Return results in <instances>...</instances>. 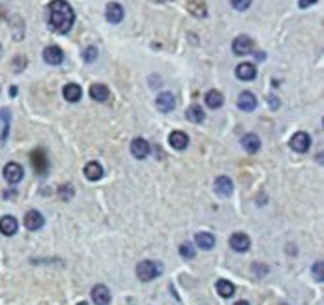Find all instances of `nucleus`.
<instances>
[{
    "label": "nucleus",
    "instance_id": "f257e3e1",
    "mask_svg": "<svg viewBox=\"0 0 324 305\" xmlns=\"http://www.w3.org/2000/svg\"><path fill=\"white\" fill-rule=\"evenodd\" d=\"M49 28L56 34H68L75 23V11L66 0H53L49 4Z\"/></svg>",
    "mask_w": 324,
    "mask_h": 305
},
{
    "label": "nucleus",
    "instance_id": "f03ea898",
    "mask_svg": "<svg viewBox=\"0 0 324 305\" xmlns=\"http://www.w3.org/2000/svg\"><path fill=\"white\" fill-rule=\"evenodd\" d=\"M163 272V266H161L160 262H154V260H143L137 264V277L144 283H148V281H154L158 275H161Z\"/></svg>",
    "mask_w": 324,
    "mask_h": 305
},
{
    "label": "nucleus",
    "instance_id": "7ed1b4c3",
    "mask_svg": "<svg viewBox=\"0 0 324 305\" xmlns=\"http://www.w3.org/2000/svg\"><path fill=\"white\" fill-rule=\"evenodd\" d=\"M309 146H311V137H309L306 131H298V133H294V135H292L291 148L294 150V152H298V154L308 152Z\"/></svg>",
    "mask_w": 324,
    "mask_h": 305
},
{
    "label": "nucleus",
    "instance_id": "20e7f679",
    "mask_svg": "<svg viewBox=\"0 0 324 305\" xmlns=\"http://www.w3.org/2000/svg\"><path fill=\"white\" fill-rule=\"evenodd\" d=\"M30 158H32V165H34V169H36V172H38L39 176L47 175V170H49V159H47L44 150H41V148H39V150H34Z\"/></svg>",
    "mask_w": 324,
    "mask_h": 305
},
{
    "label": "nucleus",
    "instance_id": "39448f33",
    "mask_svg": "<svg viewBox=\"0 0 324 305\" xmlns=\"http://www.w3.org/2000/svg\"><path fill=\"white\" fill-rule=\"evenodd\" d=\"M232 51L234 55L238 56H246L249 53H253V39L249 36H238L234 41H232Z\"/></svg>",
    "mask_w": 324,
    "mask_h": 305
},
{
    "label": "nucleus",
    "instance_id": "423d86ee",
    "mask_svg": "<svg viewBox=\"0 0 324 305\" xmlns=\"http://www.w3.org/2000/svg\"><path fill=\"white\" fill-rule=\"evenodd\" d=\"M23 175H25V170H23V167L19 163H8L4 167V178L10 184H19V182L23 180Z\"/></svg>",
    "mask_w": 324,
    "mask_h": 305
},
{
    "label": "nucleus",
    "instance_id": "0eeeda50",
    "mask_svg": "<svg viewBox=\"0 0 324 305\" xmlns=\"http://www.w3.org/2000/svg\"><path fill=\"white\" fill-rule=\"evenodd\" d=\"M23 223H25V227H27L28 230H39L41 227H44L45 219L38 210H30V212H27V215H25V219H23Z\"/></svg>",
    "mask_w": 324,
    "mask_h": 305
},
{
    "label": "nucleus",
    "instance_id": "6e6552de",
    "mask_svg": "<svg viewBox=\"0 0 324 305\" xmlns=\"http://www.w3.org/2000/svg\"><path fill=\"white\" fill-rule=\"evenodd\" d=\"M229 244H231L232 249L238 251V253H244V251H247L249 247H251V240H249V236L244 234V232H234V234L231 236Z\"/></svg>",
    "mask_w": 324,
    "mask_h": 305
},
{
    "label": "nucleus",
    "instance_id": "1a4fd4ad",
    "mask_svg": "<svg viewBox=\"0 0 324 305\" xmlns=\"http://www.w3.org/2000/svg\"><path fill=\"white\" fill-rule=\"evenodd\" d=\"M44 60L51 66H58V64H62V60H64V53H62L60 47L49 45V47H45V51H44Z\"/></svg>",
    "mask_w": 324,
    "mask_h": 305
},
{
    "label": "nucleus",
    "instance_id": "9d476101",
    "mask_svg": "<svg viewBox=\"0 0 324 305\" xmlns=\"http://www.w3.org/2000/svg\"><path fill=\"white\" fill-rule=\"evenodd\" d=\"M105 19H107L109 23H113V25L120 23L122 19H124V8H122L118 2H111V4H107V8H105Z\"/></svg>",
    "mask_w": 324,
    "mask_h": 305
},
{
    "label": "nucleus",
    "instance_id": "9b49d317",
    "mask_svg": "<svg viewBox=\"0 0 324 305\" xmlns=\"http://www.w3.org/2000/svg\"><path fill=\"white\" fill-rule=\"evenodd\" d=\"M132 154H133V158H137V159H146L148 158V154H150V144L144 139H133L132 141Z\"/></svg>",
    "mask_w": 324,
    "mask_h": 305
},
{
    "label": "nucleus",
    "instance_id": "f8f14e48",
    "mask_svg": "<svg viewBox=\"0 0 324 305\" xmlns=\"http://www.w3.org/2000/svg\"><path fill=\"white\" fill-rule=\"evenodd\" d=\"M236 77L240 81H253L257 77V68L251 62H242L236 66Z\"/></svg>",
    "mask_w": 324,
    "mask_h": 305
},
{
    "label": "nucleus",
    "instance_id": "ddd939ff",
    "mask_svg": "<svg viewBox=\"0 0 324 305\" xmlns=\"http://www.w3.org/2000/svg\"><path fill=\"white\" fill-rule=\"evenodd\" d=\"M92 300L96 305H109L111 301V292L105 285H96L92 289Z\"/></svg>",
    "mask_w": 324,
    "mask_h": 305
},
{
    "label": "nucleus",
    "instance_id": "4468645a",
    "mask_svg": "<svg viewBox=\"0 0 324 305\" xmlns=\"http://www.w3.org/2000/svg\"><path fill=\"white\" fill-rule=\"evenodd\" d=\"M238 107L240 111H246V113H251V111L257 109V98L255 94L251 92H242L238 96Z\"/></svg>",
    "mask_w": 324,
    "mask_h": 305
},
{
    "label": "nucleus",
    "instance_id": "2eb2a0df",
    "mask_svg": "<svg viewBox=\"0 0 324 305\" xmlns=\"http://www.w3.org/2000/svg\"><path fill=\"white\" fill-rule=\"evenodd\" d=\"M156 105H158V109L161 111V113H170V111L175 109L176 105V99L175 96L170 92H163L158 96V99H156Z\"/></svg>",
    "mask_w": 324,
    "mask_h": 305
},
{
    "label": "nucleus",
    "instance_id": "dca6fc26",
    "mask_svg": "<svg viewBox=\"0 0 324 305\" xmlns=\"http://www.w3.org/2000/svg\"><path fill=\"white\" fill-rule=\"evenodd\" d=\"M214 187H215V193L221 197H231L232 195V182L231 178H227V176H220V178H215L214 182Z\"/></svg>",
    "mask_w": 324,
    "mask_h": 305
},
{
    "label": "nucleus",
    "instance_id": "f3484780",
    "mask_svg": "<svg viewBox=\"0 0 324 305\" xmlns=\"http://www.w3.org/2000/svg\"><path fill=\"white\" fill-rule=\"evenodd\" d=\"M169 144L175 150H184V148H187V144H189V137L184 133V131H172L169 135Z\"/></svg>",
    "mask_w": 324,
    "mask_h": 305
},
{
    "label": "nucleus",
    "instance_id": "a211bd4d",
    "mask_svg": "<svg viewBox=\"0 0 324 305\" xmlns=\"http://www.w3.org/2000/svg\"><path fill=\"white\" fill-rule=\"evenodd\" d=\"M17 229H19V225H17V219L13 215H4L0 219V232L4 236H13Z\"/></svg>",
    "mask_w": 324,
    "mask_h": 305
},
{
    "label": "nucleus",
    "instance_id": "6ab92c4d",
    "mask_svg": "<svg viewBox=\"0 0 324 305\" xmlns=\"http://www.w3.org/2000/svg\"><path fill=\"white\" fill-rule=\"evenodd\" d=\"M62 94H64L66 101H70V103H77L79 99H81V96H82V88L79 86V84H75V82H70V84L64 86Z\"/></svg>",
    "mask_w": 324,
    "mask_h": 305
},
{
    "label": "nucleus",
    "instance_id": "aec40b11",
    "mask_svg": "<svg viewBox=\"0 0 324 305\" xmlns=\"http://www.w3.org/2000/svg\"><path fill=\"white\" fill-rule=\"evenodd\" d=\"M242 146L247 154H255L261 148V139L255 133H247V135L242 137Z\"/></svg>",
    "mask_w": 324,
    "mask_h": 305
},
{
    "label": "nucleus",
    "instance_id": "412c9836",
    "mask_svg": "<svg viewBox=\"0 0 324 305\" xmlns=\"http://www.w3.org/2000/svg\"><path fill=\"white\" fill-rule=\"evenodd\" d=\"M109 96H111L109 88L105 86V84H101V82H96V84L90 86V98L96 99V101H107Z\"/></svg>",
    "mask_w": 324,
    "mask_h": 305
},
{
    "label": "nucleus",
    "instance_id": "4be33fe9",
    "mask_svg": "<svg viewBox=\"0 0 324 305\" xmlns=\"http://www.w3.org/2000/svg\"><path fill=\"white\" fill-rule=\"evenodd\" d=\"M195 244H197V247H201V249L208 251L215 245V238L214 234H210V232H197V234H195Z\"/></svg>",
    "mask_w": 324,
    "mask_h": 305
},
{
    "label": "nucleus",
    "instance_id": "5701e85b",
    "mask_svg": "<svg viewBox=\"0 0 324 305\" xmlns=\"http://www.w3.org/2000/svg\"><path fill=\"white\" fill-rule=\"evenodd\" d=\"M84 176L92 182L99 180V178L103 176V167H101L98 161H90V163H87V167H84Z\"/></svg>",
    "mask_w": 324,
    "mask_h": 305
},
{
    "label": "nucleus",
    "instance_id": "b1692460",
    "mask_svg": "<svg viewBox=\"0 0 324 305\" xmlns=\"http://www.w3.org/2000/svg\"><path fill=\"white\" fill-rule=\"evenodd\" d=\"M204 101H206V105H208L210 109H220L225 99H223V94L221 92L210 90V92H206V96H204Z\"/></svg>",
    "mask_w": 324,
    "mask_h": 305
},
{
    "label": "nucleus",
    "instance_id": "393cba45",
    "mask_svg": "<svg viewBox=\"0 0 324 305\" xmlns=\"http://www.w3.org/2000/svg\"><path fill=\"white\" fill-rule=\"evenodd\" d=\"M215 290H218V294L221 298H232L234 294V285L231 281H227V279H220L218 283H215Z\"/></svg>",
    "mask_w": 324,
    "mask_h": 305
},
{
    "label": "nucleus",
    "instance_id": "a878e982",
    "mask_svg": "<svg viewBox=\"0 0 324 305\" xmlns=\"http://www.w3.org/2000/svg\"><path fill=\"white\" fill-rule=\"evenodd\" d=\"M186 118L193 124H201L204 120V111L203 107H199V105H191V107H187L186 111Z\"/></svg>",
    "mask_w": 324,
    "mask_h": 305
},
{
    "label": "nucleus",
    "instance_id": "bb28decb",
    "mask_svg": "<svg viewBox=\"0 0 324 305\" xmlns=\"http://www.w3.org/2000/svg\"><path fill=\"white\" fill-rule=\"evenodd\" d=\"M0 122H2V137H0V142H4L8 133H10V111H6V109L0 111Z\"/></svg>",
    "mask_w": 324,
    "mask_h": 305
},
{
    "label": "nucleus",
    "instance_id": "cd10ccee",
    "mask_svg": "<svg viewBox=\"0 0 324 305\" xmlns=\"http://www.w3.org/2000/svg\"><path fill=\"white\" fill-rule=\"evenodd\" d=\"M187 10L191 11V13H195L197 17L206 15V8H204V4L203 2H197V0H189V2H187Z\"/></svg>",
    "mask_w": 324,
    "mask_h": 305
},
{
    "label": "nucleus",
    "instance_id": "c85d7f7f",
    "mask_svg": "<svg viewBox=\"0 0 324 305\" xmlns=\"http://www.w3.org/2000/svg\"><path fill=\"white\" fill-rule=\"evenodd\" d=\"M180 255L184 256V258H193V256H195V247H193V244H189V242L182 244L180 245Z\"/></svg>",
    "mask_w": 324,
    "mask_h": 305
},
{
    "label": "nucleus",
    "instance_id": "c756f323",
    "mask_svg": "<svg viewBox=\"0 0 324 305\" xmlns=\"http://www.w3.org/2000/svg\"><path fill=\"white\" fill-rule=\"evenodd\" d=\"M82 58H84V62H94L96 58H98V49L96 47H87V49L82 51Z\"/></svg>",
    "mask_w": 324,
    "mask_h": 305
},
{
    "label": "nucleus",
    "instance_id": "7c9ffc66",
    "mask_svg": "<svg viewBox=\"0 0 324 305\" xmlns=\"http://www.w3.org/2000/svg\"><path fill=\"white\" fill-rule=\"evenodd\" d=\"M324 266H322V262H315L313 264V277H315V281L317 283H322V279H324Z\"/></svg>",
    "mask_w": 324,
    "mask_h": 305
},
{
    "label": "nucleus",
    "instance_id": "2f4dec72",
    "mask_svg": "<svg viewBox=\"0 0 324 305\" xmlns=\"http://www.w3.org/2000/svg\"><path fill=\"white\" fill-rule=\"evenodd\" d=\"M231 4H232V8H234V10L244 11V10H247V8L251 6V0H231Z\"/></svg>",
    "mask_w": 324,
    "mask_h": 305
},
{
    "label": "nucleus",
    "instance_id": "473e14b6",
    "mask_svg": "<svg viewBox=\"0 0 324 305\" xmlns=\"http://www.w3.org/2000/svg\"><path fill=\"white\" fill-rule=\"evenodd\" d=\"M60 197L66 201V199H72L73 197V189H72V185H62L60 187Z\"/></svg>",
    "mask_w": 324,
    "mask_h": 305
},
{
    "label": "nucleus",
    "instance_id": "72a5a7b5",
    "mask_svg": "<svg viewBox=\"0 0 324 305\" xmlns=\"http://www.w3.org/2000/svg\"><path fill=\"white\" fill-rule=\"evenodd\" d=\"M317 4V0H298V6L302 8V10H306V8H309V6Z\"/></svg>",
    "mask_w": 324,
    "mask_h": 305
},
{
    "label": "nucleus",
    "instance_id": "f704fd0d",
    "mask_svg": "<svg viewBox=\"0 0 324 305\" xmlns=\"http://www.w3.org/2000/svg\"><path fill=\"white\" fill-rule=\"evenodd\" d=\"M268 99H270V107H272V109H277V107H279V99H275L274 96H268Z\"/></svg>",
    "mask_w": 324,
    "mask_h": 305
},
{
    "label": "nucleus",
    "instance_id": "c9c22d12",
    "mask_svg": "<svg viewBox=\"0 0 324 305\" xmlns=\"http://www.w3.org/2000/svg\"><path fill=\"white\" fill-rule=\"evenodd\" d=\"M234 305H249V303H247V301H236Z\"/></svg>",
    "mask_w": 324,
    "mask_h": 305
},
{
    "label": "nucleus",
    "instance_id": "e433bc0d",
    "mask_svg": "<svg viewBox=\"0 0 324 305\" xmlns=\"http://www.w3.org/2000/svg\"><path fill=\"white\" fill-rule=\"evenodd\" d=\"M154 2H170V0H154Z\"/></svg>",
    "mask_w": 324,
    "mask_h": 305
},
{
    "label": "nucleus",
    "instance_id": "4c0bfd02",
    "mask_svg": "<svg viewBox=\"0 0 324 305\" xmlns=\"http://www.w3.org/2000/svg\"><path fill=\"white\" fill-rule=\"evenodd\" d=\"M77 305H88L87 301H81V303H77Z\"/></svg>",
    "mask_w": 324,
    "mask_h": 305
}]
</instances>
